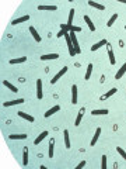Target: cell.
<instances>
[{
    "instance_id": "29",
    "label": "cell",
    "mask_w": 126,
    "mask_h": 169,
    "mask_svg": "<svg viewBox=\"0 0 126 169\" xmlns=\"http://www.w3.org/2000/svg\"><path fill=\"white\" fill-rule=\"evenodd\" d=\"M38 10H58V6H38Z\"/></svg>"
},
{
    "instance_id": "7",
    "label": "cell",
    "mask_w": 126,
    "mask_h": 169,
    "mask_svg": "<svg viewBox=\"0 0 126 169\" xmlns=\"http://www.w3.org/2000/svg\"><path fill=\"white\" fill-rule=\"evenodd\" d=\"M55 139L53 138H50V141H49V150H48V156L49 158H53V154H55Z\"/></svg>"
},
{
    "instance_id": "30",
    "label": "cell",
    "mask_w": 126,
    "mask_h": 169,
    "mask_svg": "<svg viewBox=\"0 0 126 169\" xmlns=\"http://www.w3.org/2000/svg\"><path fill=\"white\" fill-rule=\"evenodd\" d=\"M116 18H118V14H116V13H115V14H113V16H111L109 21H108V23H107V25H108V27H112V25H113V23H115V21H116Z\"/></svg>"
},
{
    "instance_id": "22",
    "label": "cell",
    "mask_w": 126,
    "mask_h": 169,
    "mask_svg": "<svg viewBox=\"0 0 126 169\" xmlns=\"http://www.w3.org/2000/svg\"><path fill=\"white\" fill-rule=\"evenodd\" d=\"M84 21L87 23V25H88V28L91 30V31H95V25H94V23L91 21V18L88 16H84Z\"/></svg>"
},
{
    "instance_id": "20",
    "label": "cell",
    "mask_w": 126,
    "mask_h": 169,
    "mask_svg": "<svg viewBox=\"0 0 126 169\" xmlns=\"http://www.w3.org/2000/svg\"><path fill=\"white\" fill-rule=\"evenodd\" d=\"M18 116L23 118H25L27 121H30V123H34L35 121V118L32 117V116H30V114H27V113H24V111H18Z\"/></svg>"
},
{
    "instance_id": "27",
    "label": "cell",
    "mask_w": 126,
    "mask_h": 169,
    "mask_svg": "<svg viewBox=\"0 0 126 169\" xmlns=\"http://www.w3.org/2000/svg\"><path fill=\"white\" fill-rule=\"evenodd\" d=\"M91 73H93V64H88V66H87V72H86V80H90Z\"/></svg>"
},
{
    "instance_id": "32",
    "label": "cell",
    "mask_w": 126,
    "mask_h": 169,
    "mask_svg": "<svg viewBox=\"0 0 126 169\" xmlns=\"http://www.w3.org/2000/svg\"><path fill=\"white\" fill-rule=\"evenodd\" d=\"M73 18H74V9H70V13H69V23H67V24H72V23H73Z\"/></svg>"
},
{
    "instance_id": "9",
    "label": "cell",
    "mask_w": 126,
    "mask_h": 169,
    "mask_svg": "<svg viewBox=\"0 0 126 169\" xmlns=\"http://www.w3.org/2000/svg\"><path fill=\"white\" fill-rule=\"evenodd\" d=\"M30 20V16H23V17H18V18H14L13 21H11V24L13 25H17V24H21V23H24V21H28Z\"/></svg>"
},
{
    "instance_id": "21",
    "label": "cell",
    "mask_w": 126,
    "mask_h": 169,
    "mask_svg": "<svg viewBox=\"0 0 126 169\" xmlns=\"http://www.w3.org/2000/svg\"><path fill=\"white\" fill-rule=\"evenodd\" d=\"M3 84H4V86H6L7 89H10V90H11L13 93H17V92H18V89H17V87L14 86V84H11V83H10L9 80H3Z\"/></svg>"
},
{
    "instance_id": "4",
    "label": "cell",
    "mask_w": 126,
    "mask_h": 169,
    "mask_svg": "<svg viewBox=\"0 0 126 169\" xmlns=\"http://www.w3.org/2000/svg\"><path fill=\"white\" fill-rule=\"evenodd\" d=\"M36 97H38L39 100L44 97V95H42V80H41V79L36 80Z\"/></svg>"
},
{
    "instance_id": "13",
    "label": "cell",
    "mask_w": 126,
    "mask_h": 169,
    "mask_svg": "<svg viewBox=\"0 0 126 169\" xmlns=\"http://www.w3.org/2000/svg\"><path fill=\"white\" fill-rule=\"evenodd\" d=\"M99 135H101V128H97V130H95L94 137H93V139H91V142H90V145H91V147H94L95 144H97V141H98Z\"/></svg>"
},
{
    "instance_id": "5",
    "label": "cell",
    "mask_w": 126,
    "mask_h": 169,
    "mask_svg": "<svg viewBox=\"0 0 126 169\" xmlns=\"http://www.w3.org/2000/svg\"><path fill=\"white\" fill-rule=\"evenodd\" d=\"M24 103V99H16V100H11V101H4L3 106L4 107H10V106H17V104H23Z\"/></svg>"
},
{
    "instance_id": "12",
    "label": "cell",
    "mask_w": 126,
    "mask_h": 169,
    "mask_svg": "<svg viewBox=\"0 0 126 169\" xmlns=\"http://www.w3.org/2000/svg\"><path fill=\"white\" fill-rule=\"evenodd\" d=\"M72 103H73V104L77 103V86H76V84L72 86Z\"/></svg>"
},
{
    "instance_id": "15",
    "label": "cell",
    "mask_w": 126,
    "mask_h": 169,
    "mask_svg": "<svg viewBox=\"0 0 126 169\" xmlns=\"http://www.w3.org/2000/svg\"><path fill=\"white\" fill-rule=\"evenodd\" d=\"M59 55L58 54H46V55H42L41 56V61H49V59H58Z\"/></svg>"
},
{
    "instance_id": "25",
    "label": "cell",
    "mask_w": 126,
    "mask_h": 169,
    "mask_svg": "<svg viewBox=\"0 0 126 169\" xmlns=\"http://www.w3.org/2000/svg\"><path fill=\"white\" fill-rule=\"evenodd\" d=\"M23 165H28V148L25 147L24 151H23Z\"/></svg>"
},
{
    "instance_id": "34",
    "label": "cell",
    "mask_w": 126,
    "mask_h": 169,
    "mask_svg": "<svg viewBox=\"0 0 126 169\" xmlns=\"http://www.w3.org/2000/svg\"><path fill=\"white\" fill-rule=\"evenodd\" d=\"M86 164H87L86 161H81V162H80L79 165L76 166V169H81V168H84V166H86Z\"/></svg>"
},
{
    "instance_id": "23",
    "label": "cell",
    "mask_w": 126,
    "mask_h": 169,
    "mask_svg": "<svg viewBox=\"0 0 126 169\" xmlns=\"http://www.w3.org/2000/svg\"><path fill=\"white\" fill-rule=\"evenodd\" d=\"M91 114H93V116H107V114H108V110H107V109H102V110H93Z\"/></svg>"
},
{
    "instance_id": "11",
    "label": "cell",
    "mask_w": 126,
    "mask_h": 169,
    "mask_svg": "<svg viewBox=\"0 0 126 169\" xmlns=\"http://www.w3.org/2000/svg\"><path fill=\"white\" fill-rule=\"evenodd\" d=\"M46 137H48V131H44V133H41V134H39V135H38V137H36V138H35V141H34V144H35V145H38V144H41V142H42V141H44V139H45Z\"/></svg>"
},
{
    "instance_id": "28",
    "label": "cell",
    "mask_w": 126,
    "mask_h": 169,
    "mask_svg": "<svg viewBox=\"0 0 126 169\" xmlns=\"http://www.w3.org/2000/svg\"><path fill=\"white\" fill-rule=\"evenodd\" d=\"M108 55H109V61L112 65H115L116 64V61H115V55H113V51L111 50V47L108 45Z\"/></svg>"
},
{
    "instance_id": "26",
    "label": "cell",
    "mask_w": 126,
    "mask_h": 169,
    "mask_svg": "<svg viewBox=\"0 0 126 169\" xmlns=\"http://www.w3.org/2000/svg\"><path fill=\"white\" fill-rule=\"evenodd\" d=\"M10 139H27V134H10Z\"/></svg>"
},
{
    "instance_id": "24",
    "label": "cell",
    "mask_w": 126,
    "mask_h": 169,
    "mask_svg": "<svg viewBox=\"0 0 126 169\" xmlns=\"http://www.w3.org/2000/svg\"><path fill=\"white\" fill-rule=\"evenodd\" d=\"M63 135H64V147H66L67 150H70V138H69V131H67V130H64Z\"/></svg>"
},
{
    "instance_id": "2",
    "label": "cell",
    "mask_w": 126,
    "mask_h": 169,
    "mask_svg": "<svg viewBox=\"0 0 126 169\" xmlns=\"http://www.w3.org/2000/svg\"><path fill=\"white\" fill-rule=\"evenodd\" d=\"M66 72H67V66H63L62 69H60V70H59V72H58V73H56V75H55L53 78H52L50 83H52V84H55L56 82H58V80H59V79H60V78H62L63 75L66 73Z\"/></svg>"
},
{
    "instance_id": "19",
    "label": "cell",
    "mask_w": 126,
    "mask_h": 169,
    "mask_svg": "<svg viewBox=\"0 0 126 169\" xmlns=\"http://www.w3.org/2000/svg\"><path fill=\"white\" fill-rule=\"evenodd\" d=\"M11 65H14V64H23V62H27V56H21V58H13V59H10L9 61Z\"/></svg>"
},
{
    "instance_id": "17",
    "label": "cell",
    "mask_w": 126,
    "mask_h": 169,
    "mask_svg": "<svg viewBox=\"0 0 126 169\" xmlns=\"http://www.w3.org/2000/svg\"><path fill=\"white\" fill-rule=\"evenodd\" d=\"M107 44H108V41H107V40H101L99 42H97V44H94V45L91 47V51H97V50H99V48H101L102 45H107Z\"/></svg>"
},
{
    "instance_id": "10",
    "label": "cell",
    "mask_w": 126,
    "mask_h": 169,
    "mask_svg": "<svg viewBox=\"0 0 126 169\" xmlns=\"http://www.w3.org/2000/svg\"><path fill=\"white\" fill-rule=\"evenodd\" d=\"M125 73H126V62H125V64H123V65H122L121 68H119V70H118V72L115 73V79H121V78H122V76H123Z\"/></svg>"
},
{
    "instance_id": "35",
    "label": "cell",
    "mask_w": 126,
    "mask_h": 169,
    "mask_svg": "<svg viewBox=\"0 0 126 169\" xmlns=\"http://www.w3.org/2000/svg\"><path fill=\"white\" fill-rule=\"evenodd\" d=\"M64 31H62V30H60V31H59V33H58V38H59V37H62V35H64Z\"/></svg>"
},
{
    "instance_id": "6",
    "label": "cell",
    "mask_w": 126,
    "mask_h": 169,
    "mask_svg": "<svg viewBox=\"0 0 126 169\" xmlns=\"http://www.w3.org/2000/svg\"><path fill=\"white\" fill-rule=\"evenodd\" d=\"M59 110H60V106H53V107H50L46 113H45V118L50 117V116H53V114H55V113H58Z\"/></svg>"
},
{
    "instance_id": "16",
    "label": "cell",
    "mask_w": 126,
    "mask_h": 169,
    "mask_svg": "<svg viewBox=\"0 0 126 169\" xmlns=\"http://www.w3.org/2000/svg\"><path fill=\"white\" fill-rule=\"evenodd\" d=\"M30 33H31V35L34 37V40H35L36 42H41V41H42V40H41V35L36 33V30H35L34 27H30Z\"/></svg>"
},
{
    "instance_id": "33",
    "label": "cell",
    "mask_w": 126,
    "mask_h": 169,
    "mask_svg": "<svg viewBox=\"0 0 126 169\" xmlns=\"http://www.w3.org/2000/svg\"><path fill=\"white\" fill-rule=\"evenodd\" d=\"M101 169H107V155H102V159H101Z\"/></svg>"
},
{
    "instance_id": "3",
    "label": "cell",
    "mask_w": 126,
    "mask_h": 169,
    "mask_svg": "<svg viewBox=\"0 0 126 169\" xmlns=\"http://www.w3.org/2000/svg\"><path fill=\"white\" fill-rule=\"evenodd\" d=\"M70 38H72V42H73V47H74L76 54H80L81 51H80V45H79V41H77V38H76V34H74V33H70Z\"/></svg>"
},
{
    "instance_id": "14",
    "label": "cell",
    "mask_w": 126,
    "mask_h": 169,
    "mask_svg": "<svg viewBox=\"0 0 126 169\" xmlns=\"http://www.w3.org/2000/svg\"><path fill=\"white\" fill-rule=\"evenodd\" d=\"M88 6H91V7H94V9H98V10H105V6H104V4L97 3V1H93V0L88 1Z\"/></svg>"
},
{
    "instance_id": "1",
    "label": "cell",
    "mask_w": 126,
    "mask_h": 169,
    "mask_svg": "<svg viewBox=\"0 0 126 169\" xmlns=\"http://www.w3.org/2000/svg\"><path fill=\"white\" fill-rule=\"evenodd\" d=\"M64 38H66V42H67V47H69V54H70V56H74V55H76V51H74V47H73V42H72L70 34L66 33L64 34Z\"/></svg>"
},
{
    "instance_id": "31",
    "label": "cell",
    "mask_w": 126,
    "mask_h": 169,
    "mask_svg": "<svg viewBox=\"0 0 126 169\" xmlns=\"http://www.w3.org/2000/svg\"><path fill=\"white\" fill-rule=\"evenodd\" d=\"M116 152H118V154H119V155H121V156H122V158H123V159L126 161V152H125V150H123V148H121V147H116Z\"/></svg>"
},
{
    "instance_id": "36",
    "label": "cell",
    "mask_w": 126,
    "mask_h": 169,
    "mask_svg": "<svg viewBox=\"0 0 126 169\" xmlns=\"http://www.w3.org/2000/svg\"><path fill=\"white\" fill-rule=\"evenodd\" d=\"M125 28H126V25H125Z\"/></svg>"
},
{
    "instance_id": "8",
    "label": "cell",
    "mask_w": 126,
    "mask_h": 169,
    "mask_svg": "<svg viewBox=\"0 0 126 169\" xmlns=\"http://www.w3.org/2000/svg\"><path fill=\"white\" fill-rule=\"evenodd\" d=\"M116 92H118V89H116V87H112V89H111V90H108L105 95H102V96H101V100H107V99H109L111 96H113Z\"/></svg>"
},
{
    "instance_id": "18",
    "label": "cell",
    "mask_w": 126,
    "mask_h": 169,
    "mask_svg": "<svg viewBox=\"0 0 126 169\" xmlns=\"http://www.w3.org/2000/svg\"><path fill=\"white\" fill-rule=\"evenodd\" d=\"M84 111H86V109L83 107L81 110L79 111V114H77V118H76V121H74V125L76 127H79L80 125V123H81V118H83V116H84Z\"/></svg>"
}]
</instances>
